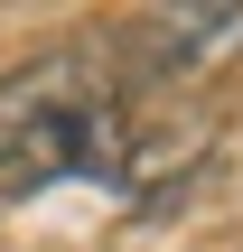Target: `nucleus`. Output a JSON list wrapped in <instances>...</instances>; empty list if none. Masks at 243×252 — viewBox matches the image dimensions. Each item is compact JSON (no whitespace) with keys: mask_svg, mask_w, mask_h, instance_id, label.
<instances>
[{"mask_svg":"<svg viewBox=\"0 0 243 252\" xmlns=\"http://www.w3.org/2000/svg\"><path fill=\"white\" fill-rule=\"evenodd\" d=\"M122 112L103 94V65L56 47L19 75H0V196H47L66 178L112 168Z\"/></svg>","mask_w":243,"mask_h":252,"instance_id":"1","label":"nucleus"},{"mask_svg":"<svg viewBox=\"0 0 243 252\" xmlns=\"http://www.w3.org/2000/svg\"><path fill=\"white\" fill-rule=\"evenodd\" d=\"M243 56V0L225 9H150V19H131V65H150V75H206V65H225Z\"/></svg>","mask_w":243,"mask_h":252,"instance_id":"2","label":"nucleus"}]
</instances>
